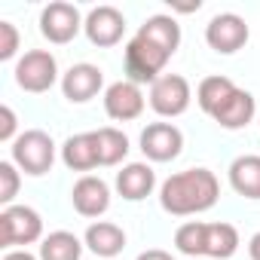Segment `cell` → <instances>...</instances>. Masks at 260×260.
<instances>
[{
	"mask_svg": "<svg viewBox=\"0 0 260 260\" xmlns=\"http://www.w3.org/2000/svg\"><path fill=\"white\" fill-rule=\"evenodd\" d=\"M16 125H19V119H16V110L10 107V104H4L0 107V141H16L19 135H16Z\"/></svg>",
	"mask_w": 260,
	"mask_h": 260,
	"instance_id": "26",
	"label": "cell"
},
{
	"mask_svg": "<svg viewBox=\"0 0 260 260\" xmlns=\"http://www.w3.org/2000/svg\"><path fill=\"white\" fill-rule=\"evenodd\" d=\"M80 257H83V242L68 230H55L40 242V260H80Z\"/></svg>",
	"mask_w": 260,
	"mask_h": 260,
	"instance_id": "21",
	"label": "cell"
},
{
	"mask_svg": "<svg viewBox=\"0 0 260 260\" xmlns=\"http://www.w3.org/2000/svg\"><path fill=\"white\" fill-rule=\"evenodd\" d=\"M83 245L92 251V254H98V257H116V254H122V248H125V233H122V226H116V223H110V220H95V223H89V230H86V236H83Z\"/></svg>",
	"mask_w": 260,
	"mask_h": 260,
	"instance_id": "16",
	"label": "cell"
},
{
	"mask_svg": "<svg viewBox=\"0 0 260 260\" xmlns=\"http://www.w3.org/2000/svg\"><path fill=\"white\" fill-rule=\"evenodd\" d=\"M61 162L71 172H92L98 169V144H95V132H83V135H71L61 144Z\"/></svg>",
	"mask_w": 260,
	"mask_h": 260,
	"instance_id": "17",
	"label": "cell"
},
{
	"mask_svg": "<svg viewBox=\"0 0 260 260\" xmlns=\"http://www.w3.org/2000/svg\"><path fill=\"white\" fill-rule=\"evenodd\" d=\"M220 199V184L211 169H184L162 181L159 187V205L162 211L175 217H190L214 208Z\"/></svg>",
	"mask_w": 260,
	"mask_h": 260,
	"instance_id": "2",
	"label": "cell"
},
{
	"mask_svg": "<svg viewBox=\"0 0 260 260\" xmlns=\"http://www.w3.org/2000/svg\"><path fill=\"white\" fill-rule=\"evenodd\" d=\"M71 202H74V211L83 214V217H101L107 208H110V187L95 178V175H83L74 190H71Z\"/></svg>",
	"mask_w": 260,
	"mask_h": 260,
	"instance_id": "13",
	"label": "cell"
},
{
	"mask_svg": "<svg viewBox=\"0 0 260 260\" xmlns=\"http://www.w3.org/2000/svg\"><path fill=\"white\" fill-rule=\"evenodd\" d=\"M83 22H86V19L80 16V10H77L74 4L55 0V4L43 7V13H40V34H43L49 43L64 46V43H71V40L83 31Z\"/></svg>",
	"mask_w": 260,
	"mask_h": 260,
	"instance_id": "7",
	"label": "cell"
},
{
	"mask_svg": "<svg viewBox=\"0 0 260 260\" xmlns=\"http://www.w3.org/2000/svg\"><path fill=\"white\" fill-rule=\"evenodd\" d=\"M0 260H40V257H34L31 251H25V248H16V251H7Z\"/></svg>",
	"mask_w": 260,
	"mask_h": 260,
	"instance_id": "28",
	"label": "cell"
},
{
	"mask_svg": "<svg viewBox=\"0 0 260 260\" xmlns=\"http://www.w3.org/2000/svg\"><path fill=\"white\" fill-rule=\"evenodd\" d=\"M257 119H260V116H257Z\"/></svg>",
	"mask_w": 260,
	"mask_h": 260,
	"instance_id": "30",
	"label": "cell"
},
{
	"mask_svg": "<svg viewBox=\"0 0 260 260\" xmlns=\"http://www.w3.org/2000/svg\"><path fill=\"white\" fill-rule=\"evenodd\" d=\"M19 184H22L19 166H16L13 159L0 162V205H4V208L16 205V196H19Z\"/></svg>",
	"mask_w": 260,
	"mask_h": 260,
	"instance_id": "24",
	"label": "cell"
},
{
	"mask_svg": "<svg viewBox=\"0 0 260 260\" xmlns=\"http://www.w3.org/2000/svg\"><path fill=\"white\" fill-rule=\"evenodd\" d=\"M43 242V217L31 205H10L0 211V245L16 251L19 245Z\"/></svg>",
	"mask_w": 260,
	"mask_h": 260,
	"instance_id": "4",
	"label": "cell"
},
{
	"mask_svg": "<svg viewBox=\"0 0 260 260\" xmlns=\"http://www.w3.org/2000/svg\"><path fill=\"white\" fill-rule=\"evenodd\" d=\"M141 153L150 162H172L184 150V132L175 122H150L141 132Z\"/></svg>",
	"mask_w": 260,
	"mask_h": 260,
	"instance_id": "8",
	"label": "cell"
},
{
	"mask_svg": "<svg viewBox=\"0 0 260 260\" xmlns=\"http://www.w3.org/2000/svg\"><path fill=\"white\" fill-rule=\"evenodd\" d=\"M95 144H98V162L101 166H119L128 156V138H125V132H119L113 125L95 128Z\"/></svg>",
	"mask_w": 260,
	"mask_h": 260,
	"instance_id": "22",
	"label": "cell"
},
{
	"mask_svg": "<svg viewBox=\"0 0 260 260\" xmlns=\"http://www.w3.org/2000/svg\"><path fill=\"white\" fill-rule=\"evenodd\" d=\"M10 153H13V162L19 166V172H25L31 178H40V175L52 172L55 141H52L49 132H43V128H25V132L13 141Z\"/></svg>",
	"mask_w": 260,
	"mask_h": 260,
	"instance_id": "3",
	"label": "cell"
},
{
	"mask_svg": "<svg viewBox=\"0 0 260 260\" xmlns=\"http://www.w3.org/2000/svg\"><path fill=\"white\" fill-rule=\"evenodd\" d=\"M248 25L242 16L236 13H220L205 25V43L217 52V55H233L248 43Z\"/></svg>",
	"mask_w": 260,
	"mask_h": 260,
	"instance_id": "9",
	"label": "cell"
},
{
	"mask_svg": "<svg viewBox=\"0 0 260 260\" xmlns=\"http://www.w3.org/2000/svg\"><path fill=\"white\" fill-rule=\"evenodd\" d=\"M19 43H22V37H19V28H16L13 22H0V61H10V58H16V52H19Z\"/></svg>",
	"mask_w": 260,
	"mask_h": 260,
	"instance_id": "25",
	"label": "cell"
},
{
	"mask_svg": "<svg viewBox=\"0 0 260 260\" xmlns=\"http://www.w3.org/2000/svg\"><path fill=\"white\" fill-rule=\"evenodd\" d=\"M175 248L187 257H205V223L202 220H187L175 233Z\"/></svg>",
	"mask_w": 260,
	"mask_h": 260,
	"instance_id": "23",
	"label": "cell"
},
{
	"mask_svg": "<svg viewBox=\"0 0 260 260\" xmlns=\"http://www.w3.org/2000/svg\"><path fill=\"white\" fill-rule=\"evenodd\" d=\"M248 257L251 260H260V230L248 239Z\"/></svg>",
	"mask_w": 260,
	"mask_h": 260,
	"instance_id": "29",
	"label": "cell"
},
{
	"mask_svg": "<svg viewBox=\"0 0 260 260\" xmlns=\"http://www.w3.org/2000/svg\"><path fill=\"white\" fill-rule=\"evenodd\" d=\"M230 187L245 199H260V156L245 153L230 162Z\"/></svg>",
	"mask_w": 260,
	"mask_h": 260,
	"instance_id": "18",
	"label": "cell"
},
{
	"mask_svg": "<svg viewBox=\"0 0 260 260\" xmlns=\"http://www.w3.org/2000/svg\"><path fill=\"white\" fill-rule=\"evenodd\" d=\"M104 89V71L98 64L80 61L61 74V92L71 104H86Z\"/></svg>",
	"mask_w": 260,
	"mask_h": 260,
	"instance_id": "12",
	"label": "cell"
},
{
	"mask_svg": "<svg viewBox=\"0 0 260 260\" xmlns=\"http://www.w3.org/2000/svg\"><path fill=\"white\" fill-rule=\"evenodd\" d=\"M181 46V25L175 16L156 13L150 16L138 34L125 43V80L132 83H156Z\"/></svg>",
	"mask_w": 260,
	"mask_h": 260,
	"instance_id": "1",
	"label": "cell"
},
{
	"mask_svg": "<svg viewBox=\"0 0 260 260\" xmlns=\"http://www.w3.org/2000/svg\"><path fill=\"white\" fill-rule=\"evenodd\" d=\"M83 31H86V37H89L92 46L110 49V46H116V43L122 40V34H125V16H122L116 7H107V4H104V7H95V10L86 13Z\"/></svg>",
	"mask_w": 260,
	"mask_h": 260,
	"instance_id": "10",
	"label": "cell"
},
{
	"mask_svg": "<svg viewBox=\"0 0 260 260\" xmlns=\"http://www.w3.org/2000/svg\"><path fill=\"white\" fill-rule=\"evenodd\" d=\"M190 101H193V89H190L187 77H181V74H162L156 83H150V107H153V113H159L166 119L187 113Z\"/></svg>",
	"mask_w": 260,
	"mask_h": 260,
	"instance_id": "6",
	"label": "cell"
},
{
	"mask_svg": "<svg viewBox=\"0 0 260 260\" xmlns=\"http://www.w3.org/2000/svg\"><path fill=\"white\" fill-rule=\"evenodd\" d=\"M16 83L31 95H43L58 83V61L49 49H28L16 61Z\"/></svg>",
	"mask_w": 260,
	"mask_h": 260,
	"instance_id": "5",
	"label": "cell"
},
{
	"mask_svg": "<svg viewBox=\"0 0 260 260\" xmlns=\"http://www.w3.org/2000/svg\"><path fill=\"white\" fill-rule=\"evenodd\" d=\"M239 86L230 80V77H220V74H214V77H205L199 86H196V104L202 107V113H208V116H214L220 107H223V101L236 92Z\"/></svg>",
	"mask_w": 260,
	"mask_h": 260,
	"instance_id": "20",
	"label": "cell"
},
{
	"mask_svg": "<svg viewBox=\"0 0 260 260\" xmlns=\"http://www.w3.org/2000/svg\"><path fill=\"white\" fill-rule=\"evenodd\" d=\"M144 92L138 83L132 80H116L104 89V113L116 122H128V119H138L144 113Z\"/></svg>",
	"mask_w": 260,
	"mask_h": 260,
	"instance_id": "11",
	"label": "cell"
},
{
	"mask_svg": "<svg viewBox=\"0 0 260 260\" xmlns=\"http://www.w3.org/2000/svg\"><path fill=\"white\" fill-rule=\"evenodd\" d=\"M239 251V230L233 223H205V257L211 260H230Z\"/></svg>",
	"mask_w": 260,
	"mask_h": 260,
	"instance_id": "19",
	"label": "cell"
},
{
	"mask_svg": "<svg viewBox=\"0 0 260 260\" xmlns=\"http://www.w3.org/2000/svg\"><path fill=\"white\" fill-rule=\"evenodd\" d=\"M254 116H257V101H254V95H251L248 89H236L211 119H214L220 128L236 132V128H245Z\"/></svg>",
	"mask_w": 260,
	"mask_h": 260,
	"instance_id": "15",
	"label": "cell"
},
{
	"mask_svg": "<svg viewBox=\"0 0 260 260\" xmlns=\"http://www.w3.org/2000/svg\"><path fill=\"white\" fill-rule=\"evenodd\" d=\"M135 260H175L169 251H162V248H147V251H141Z\"/></svg>",
	"mask_w": 260,
	"mask_h": 260,
	"instance_id": "27",
	"label": "cell"
},
{
	"mask_svg": "<svg viewBox=\"0 0 260 260\" xmlns=\"http://www.w3.org/2000/svg\"><path fill=\"white\" fill-rule=\"evenodd\" d=\"M153 187H156V172L150 169V162H128L122 166V172H116V193L125 202L147 199Z\"/></svg>",
	"mask_w": 260,
	"mask_h": 260,
	"instance_id": "14",
	"label": "cell"
}]
</instances>
